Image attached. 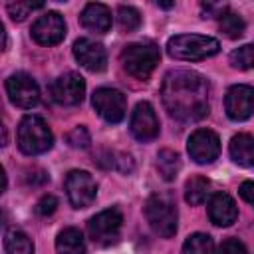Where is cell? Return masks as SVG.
<instances>
[{
	"label": "cell",
	"instance_id": "obj_1",
	"mask_svg": "<svg viewBox=\"0 0 254 254\" xmlns=\"http://www.w3.org/2000/svg\"><path fill=\"white\" fill-rule=\"evenodd\" d=\"M161 97L169 115L179 121H198L208 113V83L196 71H169L161 85Z\"/></svg>",
	"mask_w": 254,
	"mask_h": 254
},
{
	"label": "cell",
	"instance_id": "obj_2",
	"mask_svg": "<svg viewBox=\"0 0 254 254\" xmlns=\"http://www.w3.org/2000/svg\"><path fill=\"white\" fill-rule=\"evenodd\" d=\"M220 42L212 36H200V34H179L169 38L167 42V54L175 60L185 62H198L206 60L214 54H218Z\"/></svg>",
	"mask_w": 254,
	"mask_h": 254
},
{
	"label": "cell",
	"instance_id": "obj_3",
	"mask_svg": "<svg viewBox=\"0 0 254 254\" xmlns=\"http://www.w3.org/2000/svg\"><path fill=\"white\" fill-rule=\"evenodd\" d=\"M145 218L155 234L161 238H171L177 232V204L169 192H155L145 202Z\"/></svg>",
	"mask_w": 254,
	"mask_h": 254
},
{
	"label": "cell",
	"instance_id": "obj_4",
	"mask_svg": "<svg viewBox=\"0 0 254 254\" xmlns=\"http://www.w3.org/2000/svg\"><path fill=\"white\" fill-rule=\"evenodd\" d=\"M161 60V52L153 42H135L123 48L121 64L125 71L137 79H147Z\"/></svg>",
	"mask_w": 254,
	"mask_h": 254
},
{
	"label": "cell",
	"instance_id": "obj_5",
	"mask_svg": "<svg viewBox=\"0 0 254 254\" xmlns=\"http://www.w3.org/2000/svg\"><path fill=\"white\" fill-rule=\"evenodd\" d=\"M54 145V135L40 115H26L18 125V147L26 155H42Z\"/></svg>",
	"mask_w": 254,
	"mask_h": 254
},
{
	"label": "cell",
	"instance_id": "obj_6",
	"mask_svg": "<svg viewBox=\"0 0 254 254\" xmlns=\"http://www.w3.org/2000/svg\"><path fill=\"white\" fill-rule=\"evenodd\" d=\"M121 224H123V216H121L119 208H107V210H101L89 218L87 234L95 244L111 246L119 240Z\"/></svg>",
	"mask_w": 254,
	"mask_h": 254
},
{
	"label": "cell",
	"instance_id": "obj_7",
	"mask_svg": "<svg viewBox=\"0 0 254 254\" xmlns=\"http://www.w3.org/2000/svg\"><path fill=\"white\" fill-rule=\"evenodd\" d=\"M6 93L8 99L22 109H32L40 103V87L26 71H16L6 79Z\"/></svg>",
	"mask_w": 254,
	"mask_h": 254
},
{
	"label": "cell",
	"instance_id": "obj_8",
	"mask_svg": "<svg viewBox=\"0 0 254 254\" xmlns=\"http://www.w3.org/2000/svg\"><path fill=\"white\" fill-rule=\"evenodd\" d=\"M93 109L99 113V117L107 123H119L125 117L127 111V99L119 89L113 87H99L95 89L91 97Z\"/></svg>",
	"mask_w": 254,
	"mask_h": 254
},
{
	"label": "cell",
	"instance_id": "obj_9",
	"mask_svg": "<svg viewBox=\"0 0 254 254\" xmlns=\"http://www.w3.org/2000/svg\"><path fill=\"white\" fill-rule=\"evenodd\" d=\"M65 194L75 208H85L95 200L97 185L87 171H71L65 177Z\"/></svg>",
	"mask_w": 254,
	"mask_h": 254
},
{
	"label": "cell",
	"instance_id": "obj_10",
	"mask_svg": "<svg viewBox=\"0 0 254 254\" xmlns=\"http://www.w3.org/2000/svg\"><path fill=\"white\" fill-rule=\"evenodd\" d=\"M187 151L194 163L208 165L220 155V139L210 129H196L187 141Z\"/></svg>",
	"mask_w": 254,
	"mask_h": 254
},
{
	"label": "cell",
	"instance_id": "obj_11",
	"mask_svg": "<svg viewBox=\"0 0 254 254\" xmlns=\"http://www.w3.org/2000/svg\"><path fill=\"white\" fill-rule=\"evenodd\" d=\"M129 129H131V135L143 143L153 141L159 135V119L149 101H139L135 105V109L131 113Z\"/></svg>",
	"mask_w": 254,
	"mask_h": 254
},
{
	"label": "cell",
	"instance_id": "obj_12",
	"mask_svg": "<svg viewBox=\"0 0 254 254\" xmlns=\"http://www.w3.org/2000/svg\"><path fill=\"white\" fill-rule=\"evenodd\" d=\"M50 93H52L54 101L60 105H77V103H81V99L85 95V81L79 73L67 71L52 83Z\"/></svg>",
	"mask_w": 254,
	"mask_h": 254
},
{
	"label": "cell",
	"instance_id": "obj_13",
	"mask_svg": "<svg viewBox=\"0 0 254 254\" xmlns=\"http://www.w3.org/2000/svg\"><path fill=\"white\" fill-rule=\"evenodd\" d=\"M65 36V22L58 12H46L32 24V38L40 46H56Z\"/></svg>",
	"mask_w": 254,
	"mask_h": 254
},
{
	"label": "cell",
	"instance_id": "obj_14",
	"mask_svg": "<svg viewBox=\"0 0 254 254\" xmlns=\"http://www.w3.org/2000/svg\"><path fill=\"white\" fill-rule=\"evenodd\" d=\"M226 115L232 121H246L254 109V89L250 85H232L224 97Z\"/></svg>",
	"mask_w": 254,
	"mask_h": 254
},
{
	"label": "cell",
	"instance_id": "obj_15",
	"mask_svg": "<svg viewBox=\"0 0 254 254\" xmlns=\"http://www.w3.org/2000/svg\"><path fill=\"white\" fill-rule=\"evenodd\" d=\"M73 56L87 71H103L107 67V52L99 42L89 38H79L73 44Z\"/></svg>",
	"mask_w": 254,
	"mask_h": 254
},
{
	"label": "cell",
	"instance_id": "obj_16",
	"mask_svg": "<svg viewBox=\"0 0 254 254\" xmlns=\"http://www.w3.org/2000/svg\"><path fill=\"white\" fill-rule=\"evenodd\" d=\"M208 218L216 226H230L238 218V206L228 192H214L208 200Z\"/></svg>",
	"mask_w": 254,
	"mask_h": 254
},
{
	"label": "cell",
	"instance_id": "obj_17",
	"mask_svg": "<svg viewBox=\"0 0 254 254\" xmlns=\"http://www.w3.org/2000/svg\"><path fill=\"white\" fill-rule=\"evenodd\" d=\"M79 22L89 32L105 34L111 28V10L105 4H99V2L85 4V8L79 14Z\"/></svg>",
	"mask_w": 254,
	"mask_h": 254
},
{
	"label": "cell",
	"instance_id": "obj_18",
	"mask_svg": "<svg viewBox=\"0 0 254 254\" xmlns=\"http://www.w3.org/2000/svg\"><path fill=\"white\" fill-rule=\"evenodd\" d=\"M230 157L242 167H252L254 163V139L248 133H238L230 139Z\"/></svg>",
	"mask_w": 254,
	"mask_h": 254
},
{
	"label": "cell",
	"instance_id": "obj_19",
	"mask_svg": "<svg viewBox=\"0 0 254 254\" xmlns=\"http://www.w3.org/2000/svg\"><path fill=\"white\" fill-rule=\"evenodd\" d=\"M58 254H85V240L77 228H64L56 238Z\"/></svg>",
	"mask_w": 254,
	"mask_h": 254
},
{
	"label": "cell",
	"instance_id": "obj_20",
	"mask_svg": "<svg viewBox=\"0 0 254 254\" xmlns=\"http://www.w3.org/2000/svg\"><path fill=\"white\" fill-rule=\"evenodd\" d=\"M4 250L6 254H34V242L24 230L12 228L4 236Z\"/></svg>",
	"mask_w": 254,
	"mask_h": 254
},
{
	"label": "cell",
	"instance_id": "obj_21",
	"mask_svg": "<svg viewBox=\"0 0 254 254\" xmlns=\"http://www.w3.org/2000/svg\"><path fill=\"white\" fill-rule=\"evenodd\" d=\"M210 194V181L204 179V177H190L185 185V198L189 204L196 206V204H202Z\"/></svg>",
	"mask_w": 254,
	"mask_h": 254
},
{
	"label": "cell",
	"instance_id": "obj_22",
	"mask_svg": "<svg viewBox=\"0 0 254 254\" xmlns=\"http://www.w3.org/2000/svg\"><path fill=\"white\" fill-rule=\"evenodd\" d=\"M179 169H181V157H179V153H175L171 149L159 151V155H157V171H159V175L165 181H173L177 177Z\"/></svg>",
	"mask_w": 254,
	"mask_h": 254
},
{
	"label": "cell",
	"instance_id": "obj_23",
	"mask_svg": "<svg viewBox=\"0 0 254 254\" xmlns=\"http://www.w3.org/2000/svg\"><path fill=\"white\" fill-rule=\"evenodd\" d=\"M183 254H216L214 240L204 232H194L185 240Z\"/></svg>",
	"mask_w": 254,
	"mask_h": 254
},
{
	"label": "cell",
	"instance_id": "obj_24",
	"mask_svg": "<svg viewBox=\"0 0 254 254\" xmlns=\"http://www.w3.org/2000/svg\"><path fill=\"white\" fill-rule=\"evenodd\" d=\"M220 30H222V34L228 36V38H240V36L244 34V30H246V24H244V20H242L238 14L226 10V12L220 16Z\"/></svg>",
	"mask_w": 254,
	"mask_h": 254
},
{
	"label": "cell",
	"instance_id": "obj_25",
	"mask_svg": "<svg viewBox=\"0 0 254 254\" xmlns=\"http://www.w3.org/2000/svg\"><path fill=\"white\" fill-rule=\"evenodd\" d=\"M117 24L123 32H135L141 26V14L133 6H119L117 8Z\"/></svg>",
	"mask_w": 254,
	"mask_h": 254
},
{
	"label": "cell",
	"instance_id": "obj_26",
	"mask_svg": "<svg viewBox=\"0 0 254 254\" xmlns=\"http://www.w3.org/2000/svg\"><path fill=\"white\" fill-rule=\"evenodd\" d=\"M230 64L238 69H250L254 64V48L252 44H244L238 50H234L230 54Z\"/></svg>",
	"mask_w": 254,
	"mask_h": 254
},
{
	"label": "cell",
	"instance_id": "obj_27",
	"mask_svg": "<svg viewBox=\"0 0 254 254\" xmlns=\"http://www.w3.org/2000/svg\"><path fill=\"white\" fill-rule=\"evenodd\" d=\"M40 8H44L42 2H12L8 4V14L14 22H22L30 16V12L40 10Z\"/></svg>",
	"mask_w": 254,
	"mask_h": 254
},
{
	"label": "cell",
	"instance_id": "obj_28",
	"mask_svg": "<svg viewBox=\"0 0 254 254\" xmlns=\"http://www.w3.org/2000/svg\"><path fill=\"white\" fill-rule=\"evenodd\" d=\"M67 143L73 147V149H87L89 143H91V137H89V131L83 127V125H77L73 127L67 135H65Z\"/></svg>",
	"mask_w": 254,
	"mask_h": 254
},
{
	"label": "cell",
	"instance_id": "obj_29",
	"mask_svg": "<svg viewBox=\"0 0 254 254\" xmlns=\"http://www.w3.org/2000/svg\"><path fill=\"white\" fill-rule=\"evenodd\" d=\"M56 208H58V198H56L54 194H44V196L36 202V212H38L40 216H50V214L56 212Z\"/></svg>",
	"mask_w": 254,
	"mask_h": 254
},
{
	"label": "cell",
	"instance_id": "obj_30",
	"mask_svg": "<svg viewBox=\"0 0 254 254\" xmlns=\"http://www.w3.org/2000/svg\"><path fill=\"white\" fill-rule=\"evenodd\" d=\"M218 254H248V250H246V246L238 238H226L220 244Z\"/></svg>",
	"mask_w": 254,
	"mask_h": 254
},
{
	"label": "cell",
	"instance_id": "obj_31",
	"mask_svg": "<svg viewBox=\"0 0 254 254\" xmlns=\"http://www.w3.org/2000/svg\"><path fill=\"white\" fill-rule=\"evenodd\" d=\"M202 12H204V18H220L224 12H226V6L224 4H202Z\"/></svg>",
	"mask_w": 254,
	"mask_h": 254
},
{
	"label": "cell",
	"instance_id": "obj_32",
	"mask_svg": "<svg viewBox=\"0 0 254 254\" xmlns=\"http://www.w3.org/2000/svg\"><path fill=\"white\" fill-rule=\"evenodd\" d=\"M238 190H240V196H242L248 204L254 202V185H252V181H244Z\"/></svg>",
	"mask_w": 254,
	"mask_h": 254
},
{
	"label": "cell",
	"instance_id": "obj_33",
	"mask_svg": "<svg viewBox=\"0 0 254 254\" xmlns=\"http://www.w3.org/2000/svg\"><path fill=\"white\" fill-rule=\"evenodd\" d=\"M6 143H8V129H6V125L0 119V147H4Z\"/></svg>",
	"mask_w": 254,
	"mask_h": 254
},
{
	"label": "cell",
	"instance_id": "obj_34",
	"mask_svg": "<svg viewBox=\"0 0 254 254\" xmlns=\"http://www.w3.org/2000/svg\"><path fill=\"white\" fill-rule=\"evenodd\" d=\"M6 48V30H4V24L0 22V54L4 52Z\"/></svg>",
	"mask_w": 254,
	"mask_h": 254
},
{
	"label": "cell",
	"instance_id": "obj_35",
	"mask_svg": "<svg viewBox=\"0 0 254 254\" xmlns=\"http://www.w3.org/2000/svg\"><path fill=\"white\" fill-rule=\"evenodd\" d=\"M6 173H4V169H2V165H0V194L6 190Z\"/></svg>",
	"mask_w": 254,
	"mask_h": 254
},
{
	"label": "cell",
	"instance_id": "obj_36",
	"mask_svg": "<svg viewBox=\"0 0 254 254\" xmlns=\"http://www.w3.org/2000/svg\"><path fill=\"white\" fill-rule=\"evenodd\" d=\"M157 6H161V8H173V2H157Z\"/></svg>",
	"mask_w": 254,
	"mask_h": 254
},
{
	"label": "cell",
	"instance_id": "obj_37",
	"mask_svg": "<svg viewBox=\"0 0 254 254\" xmlns=\"http://www.w3.org/2000/svg\"><path fill=\"white\" fill-rule=\"evenodd\" d=\"M2 224H4V212L0 210V226H2Z\"/></svg>",
	"mask_w": 254,
	"mask_h": 254
}]
</instances>
